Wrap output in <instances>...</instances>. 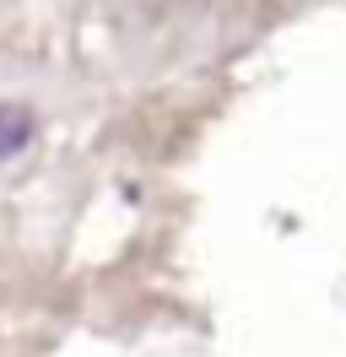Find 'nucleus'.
<instances>
[{
  "label": "nucleus",
  "mask_w": 346,
  "mask_h": 357,
  "mask_svg": "<svg viewBox=\"0 0 346 357\" xmlns=\"http://www.w3.org/2000/svg\"><path fill=\"white\" fill-rule=\"evenodd\" d=\"M27 141H33V119H27L22 109H0V162L17 157Z\"/></svg>",
  "instance_id": "f257e3e1"
}]
</instances>
